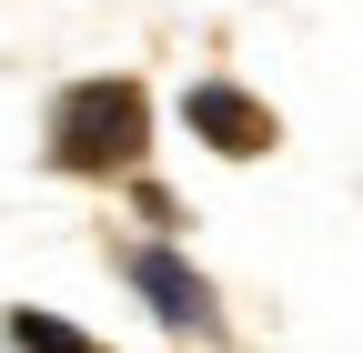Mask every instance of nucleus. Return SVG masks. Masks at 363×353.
Segmentation results:
<instances>
[{
	"label": "nucleus",
	"instance_id": "f257e3e1",
	"mask_svg": "<svg viewBox=\"0 0 363 353\" xmlns=\"http://www.w3.org/2000/svg\"><path fill=\"white\" fill-rule=\"evenodd\" d=\"M152 142V101L131 81H71L61 111H51V152L61 172H131Z\"/></svg>",
	"mask_w": 363,
	"mask_h": 353
},
{
	"label": "nucleus",
	"instance_id": "f03ea898",
	"mask_svg": "<svg viewBox=\"0 0 363 353\" xmlns=\"http://www.w3.org/2000/svg\"><path fill=\"white\" fill-rule=\"evenodd\" d=\"M182 121H192V131H202L212 152H233V162L272 152V111H262L252 91H233V81H202V91L182 101Z\"/></svg>",
	"mask_w": 363,
	"mask_h": 353
},
{
	"label": "nucleus",
	"instance_id": "7ed1b4c3",
	"mask_svg": "<svg viewBox=\"0 0 363 353\" xmlns=\"http://www.w3.org/2000/svg\"><path fill=\"white\" fill-rule=\"evenodd\" d=\"M131 293H142L162 323H212V293H202V273L182 252H131Z\"/></svg>",
	"mask_w": 363,
	"mask_h": 353
},
{
	"label": "nucleus",
	"instance_id": "20e7f679",
	"mask_svg": "<svg viewBox=\"0 0 363 353\" xmlns=\"http://www.w3.org/2000/svg\"><path fill=\"white\" fill-rule=\"evenodd\" d=\"M11 343H21V353H101L91 333H71L61 313H21V323H11Z\"/></svg>",
	"mask_w": 363,
	"mask_h": 353
}]
</instances>
